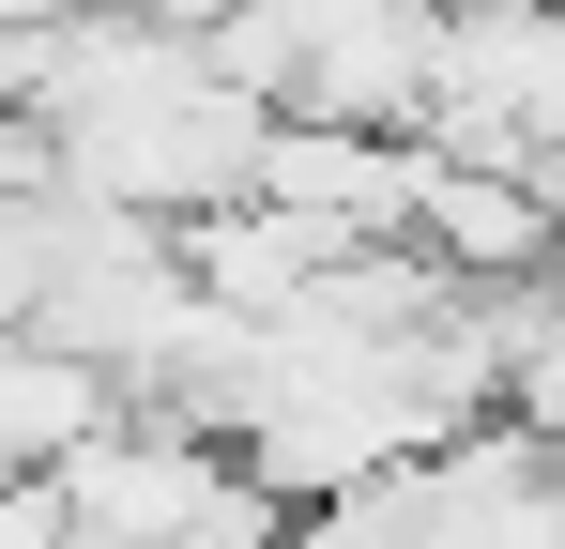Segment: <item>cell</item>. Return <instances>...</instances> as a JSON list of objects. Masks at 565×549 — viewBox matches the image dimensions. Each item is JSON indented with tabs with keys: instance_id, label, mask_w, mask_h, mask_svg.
Segmentation results:
<instances>
[{
	"instance_id": "8",
	"label": "cell",
	"mask_w": 565,
	"mask_h": 549,
	"mask_svg": "<svg viewBox=\"0 0 565 549\" xmlns=\"http://www.w3.org/2000/svg\"><path fill=\"white\" fill-rule=\"evenodd\" d=\"M107 15H153V31H199V46H214V31H230L245 0H107Z\"/></svg>"
},
{
	"instance_id": "3",
	"label": "cell",
	"mask_w": 565,
	"mask_h": 549,
	"mask_svg": "<svg viewBox=\"0 0 565 549\" xmlns=\"http://www.w3.org/2000/svg\"><path fill=\"white\" fill-rule=\"evenodd\" d=\"M260 198L306 214L321 245H413V198H428V138H352V122H276Z\"/></svg>"
},
{
	"instance_id": "4",
	"label": "cell",
	"mask_w": 565,
	"mask_h": 549,
	"mask_svg": "<svg viewBox=\"0 0 565 549\" xmlns=\"http://www.w3.org/2000/svg\"><path fill=\"white\" fill-rule=\"evenodd\" d=\"M122 412H138V397H122L93 352L15 336V352H0V488H62V473H77V458H93Z\"/></svg>"
},
{
	"instance_id": "2",
	"label": "cell",
	"mask_w": 565,
	"mask_h": 549,
	"mask_svg": "<svg viewBox=\"0 0 565 549\" xmlns=\"http://www.w3.org/2000/svg\"><path fill=\"white\" fill-rule=\"evenodd\" d=\"M413 245L459 274V290H535V274H565V198L535 169H489V153H444V138H428Z\"/></svg>"
},
{
	"instance_id": "6",
	"label": "cell",
	"mask_w": 565,
	"mask_h": 549,
	"mask_svg": "<svg viewBox=\"0 0 565 549\" xmlns=\"http://www.w3.org/2000/svg\"><path fill=\"white\" fill-rule=\"evenodd\" d=\"M504 428L565 443V274L504 290Z\"/></svg>"
},
{
	"instance_id": "9",
	"label": "cell",
	"mask_w": 565,
	"mask_h": 549,
	"mask_svg": "<svg viewBox=\"0 0 565 549\" xmlns=\"http://www.w3.org/2000/svg\"><path fill=\"white\" fill-rule=\"evenodd\" d=\"M77 15H93V0H0V46H15V31H77Z\"/></svg>"
},
{
	"instance_id": "5",
	"label": "cell",
	"mask_w": 565,
	"mask_h": 549,
	"mask_svg": "<svg viewBox=\"0 0 565 549\" xmlns=\"http://www.w3.org/2000/svg\"><path fill=\"white\" fill-rule=\"evenodd\" d=\"M184 260H199V290H214L230 321H290L352 245H321V229L276 214V198H230V214H199V229H184Z\"/></svg>"
},
{
	"instance_id": "10",
	"label": "cell",
	"mask_w": 565,
	"mask_h": 549,
	"mask_svg": "<svg viewBox=\"0 0 565 549\" xmlns=\"http://www.w3.org/2000/svg\"><path fill=\"white\" fill-rule=\"evenodd\" d=\"M535 183H551V198H565V153H535Z\"/></svg>"
},
{
	"instance_id": "7",
	"label": "cell",
	"mask_w": 565,
	"mask_h": 549,
	"mask_svg": "<svg viewBox=\"0 0 565 549\" xmlns=\"http://www.w3.org/2000/svg\"><path fill=\"white\" fill-rule=\"evenodd\" d=\"M46 214H62V198H31V214H0V352H15V336L46 321Z\"/></svg>"
},
{
	"instance_id": "1",
	"label": "cell",
	"mask_w": 565,
	"mask_h": 549,
	"mask_svg": "<svg viewBox=\"0 0 565 549\" xmlns=\"http://www.w3.org/2000/svg\"><path fill=\"white\" fill-rule=\"evenodd\" d=\"M46 504H62L77 549H290V504H276V488H260L230 443L153 428V412H122Z\"/></svg>"
}]
</instances>
